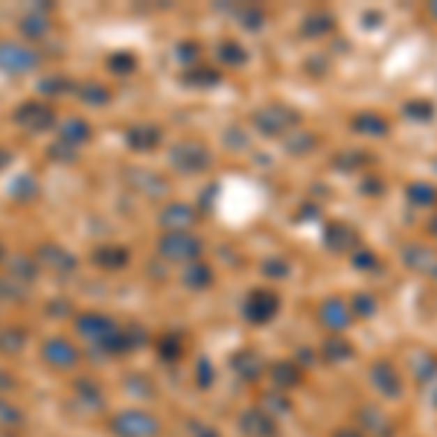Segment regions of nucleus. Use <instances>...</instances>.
<instances>
[{"instance_id": "1", "label": "nucleus", "mask_w": 437, "mask_h": 437, "mask_svg": "<svg viewBox=\"0 0 437 437\" xmlns=\"http://www.w3.org/2000/svg\"><path fill=\"white\" fill-rule=\"evenodd\" d=\"M111 431L117 437H155L160 431V423L146 414V411H120L114 420H111Z\"/></svg>"}, {"instance_id": "2", "label": "nucleus", "mask_w": 437, "mask_h": 437, "mask_svg": "<svg viewBox=\"0 0 437 437\" xmlns=\"http://www.w3.org/2000/svg\"><path fill=\"white\" fill-rule=\"evenodd\" d=\"M160 251H164L169 260H192L201 251V242L190 233H169L167 239H160Z\"/></svg>"}, {"instance_id": "3", "label": "nucleus", "mask_w": 437, "mask_h": 437, "mask_svg": "<svg viewBox=\"0 0 437 437\" xmlns=\"http://www.w3.org/2000/svg\"><path fill=\"white\" fill-rule=\"evenodd\" d=\"M41 355H44L47 365H53V367H59V370H68V367H73V365L79 362L76 347H73L70 342H64V338H50V342L44 344Z\"/></svg>"}, {"instance_id": "4", "label": "nucleus", "mask_w": 437, "mask_h": 437, "mask_svg": "<svg viewBox=\"0 0 437 437\" xmlns=\"http://www.w3.org/2000/svg\"><path fill=\"white\" fill-rule=\"evenodd\" d=\"M323 245H327L330 251H335V254H347L350 248L359 245V236H355V231L350 228V224L332 222V224H327V231H323Z\"/></svg>"}, {"instance_id": "5", "label": "nucleus", "mask_w": 437, "mask_h": 437, "mask_svg": "<svg viewBox=\"0 0 437 437\" xmlns=\"http://www.w3.org/2000/svg\"><path fill=\"white\" fill-rule=\"evenodd\" d=\"M254 120H256V125H260L266 135H280V132H286L291 123H295V111L280 108V105H268Z\"/></svg>"}, {"instance_id": "6", "label": "nucleus", "mask_w": 437, "mask_h": 437, "mask_svg": "<svg viewBox=\"0 0 437 437\" xmlns=\"http://www.w3.org/2000/svg\"><path fill=\"white\" fill-rule=\"evenodd\" d=\"M172 160L178 164V169L201 172V169L207 167L210 155H207V149H204V146H199V143H181V146H178V149L172 152Z\"/></svg>"}, {"instance_id": "7", "label": "nucleus", "mask_w": 437, "mask_h": 437, "mask_svg": "<svg viewBox=\"0 0 437 437\" xmlns=\"http://www.w3.org/2000/svg\"><path fill=\"white\" fill-rule=\"evenodd\" d=\"M277 306H280L277 295H274V291L260 289V291H254V295L248 298V318H251V321H256V323H263V321L274 318V312H277Z\"/></svg>"}, {"instance_id": "8", "label": "nucleus", "mask_w": 437, "mask_h": 437, "mask_svg": "<svg viewBox=\"0 0 437 437\" xmlns=\"http://www.w3.org/2000/svg\"><path fill=\"white\" fill-rule=\"evenodd\" d=\"M402 260H406L408 268H417V271H426V274H437V251H431L429 245H406L402 251Z\"/></svg>"}, {"instance_id": "9", "label": "nucleus", "mask_w": 437, "mask_h": 437, "mask_svg": "<svg viewBox=\"0 0 437 437\" xmlns=\"http://www.w3.org/2000/svg\"><path fill=\"white\" fill-rule=\"evenodd\" d=\"M321 318H323V323H327L330 330H342V327H347V321H350V306L344 300H335L332 298V300L323 303Z\"/></svg>"}, {"instance_id": "10", "label": "nucleus", "mask_w": 437, "mask_h": 437, "mask_svg": "<svg viewBox=\"0 0 437 437\" xmlns=\"http://www.w3.org/2000/svg\"><path fill=\"white\" fill-rule=\"evenodd\" d=\"M21 426H24V411L15 406L12 399H6L3 394H0V431L12 434V431H18Z\"/></svg>"}, {"instance_id": "11", "label": "nucleus", "mask_w": 437, "mask_h": 437, "mask_svg": "<svg viewBox=\"0 0 437 437\" xmlns=\"http://www.w3.org/2000/svg\"><path fill=\"white\" fill-rule=\"evenodd\" d=\"M353 132H359L365 137H385L388 123L379 114H359V117H353Z\"/></svg>"}, {"instance_id": "12", "label": "nucleus", "mask_w": 437, "mask_h": 437, "mask_svg": "<svg viewBox=\"0 0 437 437\" xmlns=\"http://www.w3.org/2000/svg\"><path fill=\"white\" fill-rule=\"evenodd\" d=\"M330 29H332V15H327V12H312L309 18L303 21V32L306 36H312V38L327 36Z\"/></svg>"}, {"instance_id": "13", "label": "nucleus", "mask_w": 437, "mask_h": 437, "mask_svg": "<svg viewBox=\"0 0 437 437\" xmlns=\"http://www.w3.org/2000/svg\"><path fill=\"white\" fill-rule=\"evenodd\" d=\"M402 114H406L408 120H414V123H429V120H434V102L411 100V102H406V108H402Z\"/></svg>"}, {"instance_id": "14", "label": "nucleus", "mask_w": 437, "mask_h": 437, "mask_svg": "<svg viewBox=\"0 0 437 437\" xmlns=\"http://www.w3.org/2000/svg\"><path fill=\"white\" fill-rule=\"evenodd\" d=\"M408 199L417 207H431V204H437V190L426 181H417V184L408 187Z\"/></svg>"}, {"instance_id": "15", "label": "nucleus", "mask_w": 437, "mask_h": 437, "mask_svg": "<svg viewBox=\"0 0 437 437\" xmlns=\"http://www.w3.org/2000/svg\"><path fill=\"white\" fill-rule=\"evenodd\" d=\"M15 59V70H21V68H32L36 64V56H29L26 50L21 53V47H12V44H6V47H0V59Z\"/></svg>"}, {"instance_id": "16", "label": "nucleus", "mask_w": 437, "mask_h": 437, "mask_svg": "<svg viewBox=\"0 0 437 437\" xmlns=\"http://www.w3.org/2000/svg\"><path fill=\"white\" fill-rule=\"evenodd\" d=\"M266 423H268V420H266L263 414H254V411H251V414H245V429H248V431H254V434H263V429L271 434L274 429H271V426H266Z\"/></svg>"}, {"instance_id": "17", "label": "nucleus", "mask_w": 437, "mask_h": 437, "mask_svg": "<svg viewBox=\"0 0 437 437\" xmlns=\"http://www.w3.org/2000/svg\"><path fill=\"white\" fill-rule=\"evenodd\" d=\"M353 266H355V268H362V271H374V268H379V256L362 251V254H355V256H353Z\"/></svg>"}, {"instance_id": "18", "label": "nucleus", "mask_w": 437, "mask_h": 437, "mask_svg": "<svg viewBox=\"0 0 437 437\" xmlns=\"http://www.w3.org/2000/svg\"><path fill=\"white\" fill-rule=\"evenodd\" d=\"M359 160H362V164H367V155H362V152H344L342 158H335V164L338 167H342V169H355V164H359Z\"/></svg>"}, {"instance_id": "19", "label": "nucleus", "mask_w": 437, "mask_h": 437, "mask_svg": "<svg viewBox=\"0 0 437 437\" xmlns=\"http://www.w3.org/2000/svg\"><path fill=\"white\" fill-rule=\"evenodd\" d=\"M353 306H355V312H359V315H374L376 300L370 298V295H355L353 298Z\"/></svg>"}, {"instance_id": "20", "label": "nucleus", "mask_w": 437, "mask_h": 437, "mask_svg": "<svg viewBox=\"0 0 437 437\" xmlns=\"http://www.w3.org/2000/svg\"><path fill=\"white\" fill-rule=\"evenodd\" d=\"M222 59L224 61H233V64H242V61H245V53H242L239 44H224L222 47Z\"/></svg>"}, {"instance_id": "21", "label": "nucleus", "mask_w": 437, "mask_h": 437, "mask_svg": "<svg viewBox=\"0 0 437 437\" xmlns=\"http://www.w3.org/2000/svg\"><path fill=\"white\" fill-rule=\"evenodd\" d=\"M376 374H382V376H376V379H379V385L385 388V391H399V385L394 382V376H391V370H388V365H379Z\"/></svg>"}, {"instance_id": "22", "label": "nucleus", "mask_w": 437, "mask_h": 437, "mask_svg": "<svg viewBox=\"0 0 437 437\" xmlns=\"http://www.w3.org/2000/svg\"><path fill=\"white\" fill-rule=\"evenodd\" d=\"M210 277H213V274H210L204 266H196V268H192V283L190 286H207Z\"/></svg>"}, {"instance_id": "23", "label": "nucleus", "mask_w": 437, "mask_h": 437, "mask_svg": "<svg viewBox=\"0 0 437 437\" xmlns=\"http://www.w3.org/2000/svg\"><path fill=\"white\" fill-rule=\"evenodd\" d=\"M365 192H367V196H379L382 184H379V181H365Z\"/></svg>"}, {"instance_id": "24", "label": "nucleus", "mask_w": 437, "mask_h": 437, "mask_svg": "<svg viewBox=\"0 0 437 437\" xmlns=\"http://www.w3.org/2000/svg\"><path fill=\"white\" fill-rule=\"evenodd\" d=\"M330 350H332V355H344L350 347H347V344H342V342H330Z\"/></svg>"}, {"instance_id": "25", "label": "nucleus", "mask_w": 437, "mask_h": 437, "mask_svg": "<svg viewBox=\"0 0 437 437\" xmlns=\"http://www.w3.org/2000/svg\"><path fill=\"white\" fill-rule=\"evenodd\" d=\"M9 374H3V370H0V391H9L12 388V379H6Z\"/></svg>"}, {"instance_id": "26", "label": "nucleus", "mask_w": 437, "mask_h": 437, "mask_svg": "<svg viewBox=\"0 0 437 437\" xmlns=\"http://www.w3.org/2000/svg\"><path fill=\"white\" fill-rule=\"evenodd\" d=\"M266 271H271V274H286V263H280V266H266Z\"/></svg>"}, {"instance_id": "27", "label": "nucleus", "mask_w": 437, "mask_h": 437, "mask_svg": "<svg viewBox=\"0 0 437 437\" xmlns=\"http://www.w3.org/2000/svg\"><path fill=\"white\" fill-rule=\"evenodd\" d=\"M431 15H434V18H437V3H431Z\"/></svg>"}, {"instance_id": "28", "label": "nucleus", "mask_w": 437, "mask_h": 437, "mask_svg": "<svg viewBox=\"0 0 437 437\" xmlns=\"http://www.w3.org/2000/svg\"><path fill=\"white\" fill-rule=\"evenodd\" d=\"M338 437H355V434H347V431H342V434H338Z\"/></svg>"}, {"instance_id": "29", "label": "nucleus", "mask_w": 437, "mask_h": 437, "mask_svg": "<svg viewBox=\"0 0 437 437\" xmlns=\"http://www.w3.org/2000/svg\"><path fill=\"white\" fill-rule=\"evenodd\" d=\"M0 437H15V434H3V431H0Z\"/></svg>"}]
</instances>
